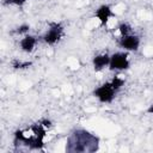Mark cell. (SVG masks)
<instances>
[{
    "label": "cell",
    "mask_w": 153,
    "mask_h": 153,
    "mask_svg": "<svg viewBox=\"0 0 153 153\" xmlns=\"http://www.w3.org/2000/svg\"><path fill=\"white\" fill-rule=\"evenodd\" d=\"M11 66H12L13 69H26V68L32 66V62L31 61H23V60L14 59L11 62Z\"/></svg>",
    "instance_id": "9c48e42d"
},
{
    "label": "cell",
    "mask_w": 153,
    "mask_h": 153,
    "mask_svg": "<svg viewBox=\"0 0 153 153\" xmlns=\"http://www.w3.org/2000/svg\"><path fill=\"white\" fill-rule=\"evenodd\" d=\"M147 114H153V105H149L147 109Z\"/></svg>",
    "instance_id": "9a60e30c"
},
{
    "label": "cell",
    "mask_w": 153,
    "mask_h": 153,
    "mask_svg": "<svg viewBox=\"0 0 153 153\" xmlns=\"http://www.w3.org/2000/svg\"><path fill=\"white\" fill-rule=\"evenodd\" d=\"M130 67V60L127 51H116L110 55V71H127Z\"/></svg>",
    "instance_id": "277c9868"
},
{
    "label": "cell",
    "mask_w": 153,
    "mask_h": 153,
    "mask_svg": "<svg viewBox=\"0 0 153 153\" xmlns=\"http://www.w3.org/2000/svg\"><path fill=\"white\" fill-rule=\"evenodd\" d=\"M37 44V37L33 35H24V37L19 41V47L24 53H32Z\"/></svg>",
    "instance_id": "52a82bcc"
},
{
    "label": "cell",
    "mask_w": 153,
    "mask_h": 153,
    "mask_svg": "<svg viewBox=\"0 0 153 153\" xmlns=\"http://www.w3.org/2000/svg\"><path fill=\"white\" fill-rule=\"evenodd\" d=\"M65 32V27L61 23H51L49 29L43 33L42 41L48 45H55L60 42Z\"/></svg>",
    "instance_id": "3957f363"
},
{
    "label": "cell",
    "mask_w": 153,
    "mask_h": 153,
    "mask_svg": "<svg viewBox=\"0 0 153 153\" xmlns=\"http://www.w3.org/2000/svg\"><path fill=\"white\" fill-rule=\"evenodd\" d=\"M110 82H111V85L114 86V88L118 92L122 87H123V85H124V79L123 78H121L120 75H115V76H112V79L110 80Z\"/></svg>",
    "instance_id": "8fae6325"
},
{
    "label": "cell",
    "mask_w": 153,
    "mask_h": 153,
    "mask_svg": "<svg viewBox=\"0 0 153 153\" xmlns=\"http://www.w3.org/2000/svg\"><path fill=\"white\" fill-rule=\"evenodd\" d=\"M141 44V39L135 33H129L127 36H121L118 39L120 48L124 49L126 51H137Z\"/></svg>",
    "instance_id": "5b68a950"
},
{
    "label": "cell",
    "mask_w": 153,
    "mask_h": 153,
    "mask_svg": "<svg viewBox=\"0 0 153 153\" xmlns=\"http://www.w3.org/2000/svg\"><path fill=\"white\" fill-rule=\"evenodd\" d=\"M116 93H117V91L114 88V86L111 85V82H110V80H109V81H106V82L99 85L98 87H96V88L93 90V93H92V94H93V97H96L100 103H103V104H109V103H111V102L115 99Z\"/></svg>",
    "instance_id": "7a4b0ae2"
},
{
    "label": "cell",
    "mask_w": 153,
    "mask_h": 153,
    "mask_svg": "<svg viewBox=\"0 0 153 153\" xmlns=\"http://www.w3.org/2000/svg\"><path fill=\"white\" fill-rule=\"evenodd\" d=\"M29 31H30L29 24H20L19 26H17L14 29V33H17V35H27Z\"/></svg>",
    "instance_id": "7c38bea8"
},
{
    "label": "cell",
    "mask_w": 153,
    "mask_h": 153,
    "mask_svg": "<svg viewBox=\"0 0 153 153\" xmlns=\"http://www.w3.org/2000/svg\"><path fill=\"white\" fill-rule=\"evenodd\" d=\"M39 123H41L44 128H47V129H49V128L51 127V121H50V120H48V118H43V120H41V121H39Z\"/></svg>",
    "instance_id": "5bb4252c"
},
{
    "label": "cell",
    "mask_w": 153,
    "mask_h": 153,
    "mask_svg": "<svg viewBox=\"0 0 153 153\" xmlns=\"http://www.w3.org/2000/svg\"><path fill=\"white\" fill-rule=\"evenodd\" d=\"M99 148V137L86 130L74 129L66 141V151L71 153L75 152H96Z\"/></svg>",
    "instance_id": "6da1fadb"
},
{
    "label": "cell",
    "mask_w": 153,
    "mask_h": 153,
    "mask_svg": "<svg viewBox=\"0 0 153 153\" xmlns=\"http://www.w3.org/2000/svg\"><path fill=\"white\" fill-rule=\"evenodd\" d=\"M96 18L98 19V22L102 24V25H106L110 20V18L114 16V11L111 8L110 5H106V4H103L100 5L97 10H96V13H94Z\"/></svg>",
    "instance_id": "8992f818"
},
{
    "label": "cell",
    "mask_w": 153,
    "mask_h": 153,
    "mask_svg": "<svg viewBox=\"0 0 153 153\" xmlns=\"http://www.w3.org/2000/svg\"><path fill=\"white\" fill-rule=\"evenodd\" d=\"M109 63H110L109 54H97L92 59V66L96 72H100L105 67H109Z\"/></svg>",
    "instance_id": "ba28073f"
},
{
    "label": "cell",
    "mask_w": 153,
    "mask_h": 153,
    "mask_svg": "<svg viewBox=\"0 0 153 153\" xmlns=\"http://www.w3.org/2000/svg\"><path fill=\"white\" fill-rule=\"evenodd\" d=\"M5 2L8 4V5H14V6L22 7L26 2V0H5Z\"/></svg>",
    "instance_id": "4fadbf2b"
},
{
    "label": "cell",
    "mask_w": 153,
    "mask_h": 153,
    "mask_svg": "<svg viewBox=\"0 0 153 153\" xmlns=\"http://www.w3.org/2000/svg\"><path fill=\"white\" fill-rule=\"evenodd\" d=\"M131 31H133V27H131V25H130L129 23H127V22H123V23H121V24L118 25V32H120L121 36H127V35H129V33H133Z\"/></svg>",
    "instance_id": "30bf717a"
}]
</instances>
